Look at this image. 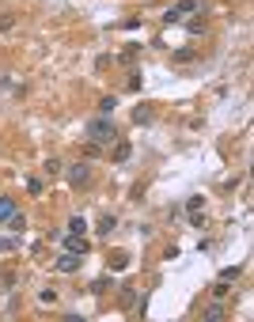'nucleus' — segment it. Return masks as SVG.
Wrapping results in <instances>:
<instances>
[{
    "label": "nucleus",
    "instance_id": "f257e3e1",
    "mask_svg": "<svg viewBox=\"0 0 254 322\" xmlns=\"http://www.w3.org/2000/svg\"><path fill=\"white\" fill-rule=\"evenodd\" d=\"M114 136H118V125H114L106 114H102V118H91V121H87V140L102 144V140H114Z\"/></svg>",
    "mask_w": 254,
    "mask_h": 322
},
{
    "label": "nucleus",
    "instance_id": "f03ea898",
    "mask_svg": "<svg viewBox=\"0 0 254 322\" xmlns=\"http://www.w3.org/2000/svg\"><path fill=\"white\" fill-rule=\"evenodd\" d=\"M87 182H91V167H87V163H72V167H68V186L87 190Z\"/></svg>",
    "mask_w": 254,
    "mask_h": 322
},
{
    "label": "nucleus",
    "instance_id": "7ed1b4c3",
    "mask_svg": "<svg viewBox=\"0 0 254 322\" xmlns=\"http://www.w3.org/2000/svg\"><path fill=\"white\" fill-rule=\"evenodd\" d=\"M57 243L65 246L68 254H80V258L91 250V246H87V239H84V235H72V231H68V235H57Z\"/></svg>",
    "mask_w": 254,
    "mask_h": 322
},
{
    "label": "nucleus",
    "instance_id": "20e7f679",
    "mask_svg": "<svg viewBox=\"0 0 254 322\" xmlns=\"http://www.w3.org/2000/svg\"><path fill=\"white\" fill-rule=\"evenodd\" d=\"M16 212H19L16 197H8V194H4V197H0V224H8L12 216H16Z\"/></svg>",
    "mask_w": 254,
    "mask_h": 322
},
{
    "label": "nucleus",
    "instance_id": "39448f33",
    "mask_svg": "<svg viewBox=\"0 0 254 322\" xmlns=\"http://www.w3.org/2000/svg\"><path fill=\"white\" fill-rule=\"evenodd\" d=\"M129 152H133V148H129V140H118V144L110 148V155H106V159H114V163H125V159H129Z\"/></svg>",
    "mask_w": 254,
    "mask_h": 322
},
{
    "label": "nucleus",
    "instance_id": "423d86ee",
    "mask_svg": "<svg viewBox=\"0 0 254 322\" xmlns=\"http://www.w3.org/2000/svg\"><path fill=\"white\" fill-rule=\"evenodd\" d=\"M80 265V254H65V258H57V269L61 273H72Z\"/></svg>",
    "mask_w": 254,
    "mask_h": 322
},
{
    "label": "nucleus",
    "instance_id": "0eeeda50",
    "mask_svg": "<svg viewBox=\"0 0 254 322\" xmlns=\"http://www.w3.org/2000/svg\"><path fill=\"white\" fill-rule=\"evenodd\" d=\"M114 224H118V216H110V212H106V216H102V220H99V235L106 239V235H110V231H114Z\"/></svg>",
    "mask_w": 254,
    "mask_h": 322
},
{
    "label": "nucleus",
    "instance_id": "6e6552de",
    "mask_svg": "<svg viewBox=\"0 0 254 322\" xmlns=\"http://www.w3.org/2000/svg\"><path fill=\"white\" fill-rule=\"evenodd\" d=\"M239 277H243V269H239V265H228V269L220 273V280H224V284H235Z\"/></svg>",
    "mask_w": 254,
    "mask_h": 322
},
{
    "label": "nucleus",
    "instance_id": "1a4fd4ad",
    "mask_svg": "<svg viewBox=\"0 0 254 322\" xmlns=\"http://www.w3.org/2000/svg\"><path fill=\"white\" fill-rule=\"evenodd\" d=\"M178 16H190V12H201V0H182V4H178Z\"/></svg>",
    "mask_w": 254,
    "mask_h": 322
},
{
    "label": "nucleus",
    "instance_id": "9d476101",
    "mask_svg": "<svg viewBox=\"0 0 254 322\" xmlns=\"http://www.w3.org/2000/svg\"><path fill=\"white\" fill-rule=\"evenodd\" d=\"M68 231H72V235H84V231H87V220H84V216H72V220H68Z\"/></svg>",
    "mask_w": 254,
    "mask_h": 322
},
{
    "label": "nucleus",
    "instance_id": "9b49d317",
    "mask_svg": "<svg viewBox=\"0 0 254 322\" xmlns=\"http://www.w3.org/2000/svg\"><path fill=\"white\" fill-rule=\"evenodd\" d=\"M133 121H137V125H144V121H152V110H148V106H137V110H133Z\"/></svg>",
    "mask_w": 254,
    "mask_h": 322
},
{
    "label": "nucleus",
    "instance_id": "f8f14e48",
    "mask_svg": "<svg viewBox=\"0 0 254 322\" xmlns=\"http://www.w3.org/2000/svg\"><path fill=\"white\" fill-rule=\"evenodd\" d=\"M99 110H102V114H114V110H118V99H114V95H106V99L99 102Z\"/></svg>",
    "mask_w": 254,
    "mask_h": 322
},
{
    "label": "nucleus",
    "instance_id": "ddd939ff",
    "mask_svg": "<svg viewBox=\"0 0 254 322\" xmlns=\"http://www.w3.org/2000/svg\"><path fill=\"white\" fill-rule=\"evenodd\" d=\"M27 194H31V197L42 194V178H27Z\"/></svg>",
    "mask_w": 254,
    "mask_h": 322
},
{
    "label": "nucleus",
    "instance_id": "4468645a",
    "mask_svg": "<svg viewBox=\"0 0 254 322\" xmlns=\"http://www.w3.org/2000/svg\"><path fill=\"white\" fill-rule=\"evenodd\" d=\"M110 284H114L110 277H99V280H91V292H106V288H110Z\"/></svg>",
    "mask_w": 254,
    "mask_h": 322
},
{
    "label": "nucleus",
    "instance_id": "2eb2a0df",
    "mask_svg": "<svg viewBox=\"0 0 254 322\" xmlns=\"http://www.w3.org/2000/svg\"><path fill=\"white\" fill-rule=\"evenodd\" d=\"M61 171H65L61 159H46V175H61Z\"/></svg>",
    "mask_w": 254,
    "mask_h": 322
},
{
    "label": "nucleus",
    "instance_id": "dca6fc26",
    "mask_svg": "<svg viewBox=\"0 0 254 322\" xmlns=\"http://www.w3.org/2000/svg\"><path fill=\"white\" fill-rule=\"evenodd\" d=\"M205 209V197H190L186 201V212H201Z\"/></svg>",
    "mask_w": 254,
    "mask_h": 322
},
{
    "label": "nucleus",
    "instance_id": "f3484780",
    "mask_svg": "<svg viewBox=\"0 0 254 322\" xmlns=\"http://www.w3.org/2000/svg\"><path fill=\"white\" fill-rule=\"evenodd\" d=\"M12 231H16V235H19V231H27V220H23V216H19V212H16V216H12Z\"/></svg>",
    "mask_w": 254,
    "mask_h": 322
},
{
    "label": "nucleus",
    "instance_id": "a211bd4d",
    "mask_svg": "<svg viewBox=\"0 0 254 322\" xmlns=\"http://www.w3.org/2000/svg\"><path fill=\"white\" fill-rule=\"evenodd\" d=\"M224 314H228V311H224V307H220V303H212V307H209V311H205V318H224Z\"/></svg>",
    "mask_w": 254,
    "mask_h": 322
},
{
    "label": "nucleus",
    "instance_id": "6ab92c4d",
    "mask_svg": "<svg viewBox=\"0 0 254 322\" xmlns=\"http://www.w3.org/2000/svg\"><path fill=\"white\" fill-rule=\"evenodd\" d=\"M16 246H19V243H16V235H8V239H0V250H16Z\"/></svg>",
    "mask_w": 254,
    "mask_h": 322
},
{
    "label": "nucleus",
    "instance_id": "aec40b11",
    "mask_svg": "<svg viewBox=\"0 0 254 322\" xmlns=\"http://www.w3.org/2000/svg\"><path fill=\"white\" fill-rule=\"evenodd\" d=\"M194 57H197L194 50H178V53H175V61H194Z\"/></svg>",
    "mask_w": 254,
    "mask_h": 322
}]
</instances>
